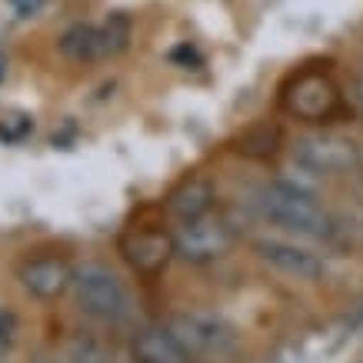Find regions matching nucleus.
Instances as JSON below:
<instances>
[{
  "label": "nucleus",
  "instance_id": "nucleus-16",
  "mask_svg": "<svg viewBox=\"0 0 363 363\" xmlns=\"http://www.w3.org/2000/svg\"><path fill=\"white\" fill-rule=\"evenodd\" d=\"M74 363H111V360H107V353H104L100 343L80 340L77 347H74Z\"/></svg>",
  "mask_w": 363,
  "mask_h": 363
},
{
  "label": "nucleus",
  "instance_id": "nucleus-17",
  "mask_svg": "<svg viewBox=\"0 0 363 363\" xmlns=\"http://www.w3.org/2000/svg\"><path fill=\"white\" fill-rule=\"evenodd\" d=\"M13 337H17V317H13L7 307H0V343L11 347Z\"/></svg>",
  "mask_w": 363,
  "mask_h": 363
},
{
  "label": "nucleus",
  "instance_id": "nucleus-1",
  "mask_svg": "<svg viewBox=\"0 0 363 363\" xmlns=\"http://www.w3.org/2000/svg\"><path fill=\"white\" fill-rule=\"evenodd\" d=\"M253 207L260 210V217L284 230L294 233H307V237H320L327 230V213L317 207L313 194L303 187H294L286 180H274L267 187L257 190Z\"/></svg>",
  "mask_w": 363,
  "mask_h": 363
},
{
  "label": "nucleus",
  "instance_id": "nucleus-13",
  "mask_svg": "<svg viewBox=\"0 0 363 363\" xmlns=\"http://www.w3.org/2000/svg\"><path fill=\"white\" fill-rule=\"evenodd\" d=\"M130 33H133V23L127 13H111L107 21L100 23V40H104V57H113L127 50L130 44Z\"/></svg>",
  "mask_w": 363,
  "mask_h": 363
},
{
  "label": "nucleus",
  "instance_id": "nucleus-19",
  "mask_svg": "<svg viewBox=\"0 0 363 363\" xmlns=\"http://www.w3.org/2000/svg\"><path fill=\"white\" fill-rule=\"evenodd\" d=\"M357 100H360V107H363V77L357 80Z\"/></svg>",
  "mask_w": 363,
  "mask_h": 363
},
{
  "label": "nucleus",
  "instance_id": "nucleus-20",
  "mask_svg": "<svg viewBox=\"0 0 363 363\" xmlns=\"http://www.w3.org/2000/svg\"><path fill=\"white\" fill-rule=\"evenodd\" d=\"M33 363H57V360H54V357H47V353H44V357H37V360H33Z\"/></svg>",
  "mask_w": 363,
  "mask_h": 363
},
{
  "label": "nucleus",
  "instance_id": "nucleus-4",
  "mask_svg": "<svg viewBox=\"0 0 363 363\" xmlns=\"http://www.w3.org/2000/svg\"><path fill=\"white\" fill-rule=\"evenodd\" d=\"M297 164L313 174H343L360 167V147L343 137H307L297 143Z\"/></svg>",
  "mask_w": 363,
  "mask_h": 363
},
{
  "label": "nucleus",
  "instance_id": "nucleus-9",
  "mask_svg": "<svg viewBox=\"0 0 363 363\" xmlns=\"http://www.w3.org/2000/svg\"><path fill=\"white\" fill-rule=\"evenodd\" d=\"M21 284L30 297L57 300L67 286L74 284V274H70V267L60 257H37L21 270Z\"/></svg>",
  "mask_w": 363,
  "mask_h": 363
},
{
  "label": "nucleus",
  "instance_id": "nucleus-22",
  "mask_svg": "<svg viewBox=\"0 0 363 363\" xmlns=\"http://www.w3.org/2000/svg\"><path fill=\"white\" fill-rule=\"evenodd\" d=\"M4 353H7V343H0V363H4Z\"/></svg>",
  "mask_w": 363,
  "mask_h": 363
},
{
  "label": "nucleus",
  "instance_id": "nucleus-21",
  "mask_svg": "<svg viewBox=\"0 0 363 363\" xmlns=\"http://www.w3.org/2000/svg\"><path fill=\"white\" fill-rule=\"evenodd\" d=\"M4 74H7V64H4V57H0V84H4Z\"/></svg>",
  "mask_w": 363,
  "mask_h": 363
},
{
  "label": "nucleus",
  "instance_id": "nucleus-6",
  "mask_svg": "<svg viewBox=\"0 0 363 363\" xmlns=\"http://www.w3.org/2000/svg\"><path fill=\"white\" fill-rule=\"evenodd\" d=\"M253 250H257V257L264 264H270L274 270H280L286 277H294V280H323V274H327V264L320 260L317 253L303 250V247H294V243L257 240Z\"/></svg>",
  "mask_w": 363,
  "mask_h": 363
},
{
  "label": "nucleus",
  "instance_id": "nucleus-14",
  "mask_svg": "<svg viewBox=\"0 0 363 363\" xmlns=\"http://www.w3.org/2000/svg\"><path fill=\"white\" fill-rule=\"evenodd\" d=\"M277 140H280V133L270 130V127H260V130H250L243 137L240 150H247V154H253V157H264V154H274L277 150Z\"/></svg>",
  "mask_w": 363,
  "mask_h": 363
},
{
  "label": "nucleus",
  "instance_id": "nucleus-2",
  "mask_svg": "<svg viewBox=\"0 0 363 363\" xmlns=\"http://www.w3.org/2000/svg\"><path fill=\"white\" fill-rule=\"evenodd\" d=\"M74 294H77L80 310L104 323H117L130 313V297L123 284L117 280V274L100 264H87L74 274Z\"/></svg>",
  "mask_w": 363,
  "mask_h": 363
},
{
  "label": "nucleus",
  "instance_id": "nucleus-11",
  "mask_svg": "<svg viewBox=\"0 0 363 363\" xmlns=\"http://www.w3.org/2000/svg\"><path fill=\"white\" fill-rule=\"evenodd\" d=\"M133 357L137 363H190V353L170 330H140L133 337Z\"/></svg>",
  "mask_w": 363,
  "mask_h": 363
},
{
  "label": "nucleus",
  "instance_id": "nucleus-8",
  "mask_svg": "<svg viewBox=\"0 0 363 363\" xmlns=\"http://www.w3.org/2000/svg\"><path fill=\"white\" fill-rule=\"evenodd\" d=\"M286 107L303 117V121H323L337 111V90L327 77H317V74H307L294 84V90L286 94Z\"/></svg>",
  "mask_w": 363,
  "mask_h": 363
},
{
  "label": "nucleus",
  "instance_id": "nucleus-12",
  "mask_svg": "<svg viewBox=\"0 0 363 363\" xmlns=\"http://www.w3.org/2000/svg\"><path fill=\"white\" fill-rule=\"evenodd\" d=\"M60 54L74 64H90L104 57V40H100V27L94 23H74L70 30L60 37Z\"/></svg>",
  "mask_w": 363,
  "mask_h": 363
},
{
  "label": "nucleus",
  "instance_id": "nucleus-10",
  "mask_svg": "<svg viewBox=\"0 0 363 363\" xmlns=\"http://www.w3.org/2000/svg\"><path fill=\"white\" fill-rule=\"evenodd\" d=\"M210 203H213V190H210V184L207 180H200V177H194V180L180 184V187L170 194V200H167V213L180 223H194V220H200V217H207Z\"/></svg>",
  "mask_w": 363,
  "mask_h": 363
},
{
  "label": "nucleus",
  "instance_id": "nucleus-3",
  "mask_svg": "<svg viewBox=\"0 0 363 363\" xmlns=\"http://www.w3.org/2000/svg\"><path fill=\"white\" fill-rule=\"evenodd\" d=\"M167 330L177 337V343L187 353H207V357H220L237 347L233 330L223 320L210 317V313H177Z\"/></svg>",
  "mask_w": 363,
  "mask_h": 363
},
{
  "label": "nucleus",
  "instance_id": "nucleus-18",
  "mask_svg": "<svg viewBox=\"0 0 363 363\" xmlns=\"http://www.w3.org/2000/svg\"><path fill=\"white\" fill-rule=\"evenodd\" d=\"M170 60H177V64H184V67H200V54L190 44L174 47V50H170Z\"/></svg>",
  "mask_w": 363,
  "mask_h": 363
},
{
  "label": "nucleus",
  "instance_id": "nucleus-5",
  "mask_svg": "<svg viewBox=\"0 0 363 363\" xmlns=\"http://www.w3.org/2000/svg\"><path fill=\"white\" fill-rule=\"evenodd\" d=\"M123 260L143 277H154L167 267V260L177 253V243L160 230H133L121 237Z\"/></svg>",
  "mask_w": 363,
  "mask_h": 363
},
{
  "label": "nucleus",
  "instance_id": "nucleus-15",
  "mask_svg": "<svg viewBox=\"0 0 363 363\" xmlns=\"http://www.w3.org/2000/svg\"><path fill=\"white\" fill-rule=\"evenodd\" d=\"M30 130H33V121H30V117H11V121L0 123V140L17 143L23 133H30Z\"/></svg>",
  "mask_w": 363,
  "mask_h": 363
},
{
  "label": "nucleus",
  "instance_id": "nucleus-7",
  "mask_svg": "<svg viewBox=\"0 0 363 363\" xmlns=\"http://www.w3.org/2000/svg\"><path fill=\"white\" fill-rule=\"evenodd\" d=\"M177 253L184 260H194V264H203V260H213L220 253L230 250V230L223 227L220 220H207L200 217L194 223H184V230L177 237Z\"/></svg>",
  "mask_w": 363,
  "mask_h": 363
}]
</instances>
